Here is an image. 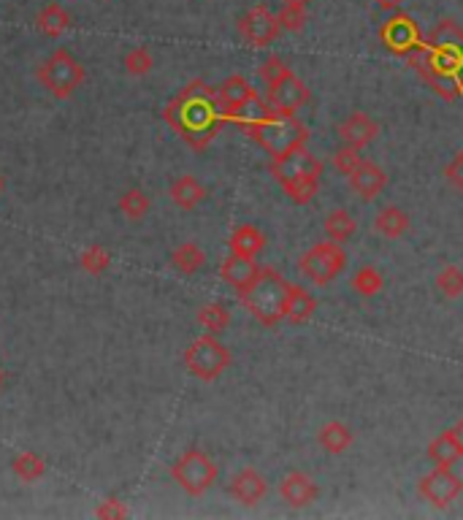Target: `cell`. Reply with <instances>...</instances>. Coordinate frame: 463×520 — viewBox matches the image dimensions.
Segmentation results:
<instances>
[{"label": "cell", "instance_id": "cell-23", "mask_svg": "<svg viewBox=\"0 0 463 520\" xmlns=\"http://www.w3.org/2000/svg\"><path fill=\"white\" fill-rule=\"evenodd\" d=\"M352 431L341 423V420H330L317 431V445L328 453V455H341L350 445H352Z\"/></svg>", "mask_w": 463, "mask_h": 520}, {"label": "cell", "instance_id": "cell-28", "mask_svg": "<svg viewBox=\"0 0 463 520\" xmlns=\"http://www.w3.org/2000/svg\"><path fill=\"white\" fill-rule=\"evenodd\" d=\"M11 472H14L22 483H35V480H41V477L46 475V464H44L41 455L25 450V453H16V455L11 458Z\"/></svg>", "mask_w": 463, "mask_h": 520}, {"label": "cell", "instance_id": "cell-43", "mask_svg": "<svg viewBox=\"0 0 463 520\" xmlns=\"http://www.w3.org/2000/svg\"><path fill=\"white\" fill-rule=\"evenodd\" d=\"M282 3H288V5H299V8H309L311 0H282Z\"/></svg>", "mask_w": 463, "mask_h": 520}, {"label": "cell", "instance_id": "cell-42", "mask_svg": "<svg viewBox=\"0 0 463 520\" xmlns=\"http://www.w3.org/2000/svg\"><path fill=\"white\" fill-rule=\"evenodd\" d=\"M453 431H456V439H458V445H461V458H463V417L453 425Z\"/></svg>", "mask_w": 463, "mask_h": 520}, {"label": "cell", "instance_id": "cell-26", "mask_svg": "<svg viewBox=\"0 0 463 520\" xmlns=\"http://www.w3.org/2000/svg\"><path fill=\"white\" fill-rule=\"evenodd\" d=\"M171 265H173L179 274L192 276V274H198V271L206 265V253H203L195 242H184V245H179V247L171 253Z\"/></svg>", "mask_w": 463, "mask_h": 520}, {"label": "cell", "instance_id": "cell-10", "mask_svg": "<svg viewBox=\"0 0 463 520\" xmlns=\"http://www.w3.org/2000/svg\"><path fill=\"white\" fill-rule=\"evenodd\" d=\"M280 115H296L301 106L309 104V90L307 85L293 74L288 71L282 79H277L274 85H269V98H266Z\"/></svg>", "mask_w": 463, "mask_h": 520}, {"label": "cell", "instance_id": "cell-24", "mask_svg": "<svg viewBox=\"0 0 463 520\" xmlns=\"http://www.w3.org/2000/svg\"><path fill=\"white\" fill-rule=\"evenodd\" d=\"M35 27L38 33H44L46 38H60L68 27H71V14L60 5V3H49L38 11L35 16Z\"/></svg>", "mask_w": 463, "mask_h": 520}, {"label": "cell", "instance_id": "cell-29", "mask_svg": "<svg viewBox=\"0 0 463 520\" xmlns=\"http://www.w3.org/2000/svg\"><path fill=\"white\" fill-rule=\"evenodd\" d=\"M198 325L206 331V334H222L228 325H231V312H228V306H222V304H206V306H201L198 309Z\"/></svg>", "mask_w": 463, "mask_h": 520}, {"label": "cell", "instance_id": "cell-5", "mask_svg": "<svg viewBox=\"0 0 463 520\" xmlns=\"http://www.w3.org/2000/svg\"><path fill=\"white\" fill-rule=\"evenodd\" d=\"M184 366L195 380L214 383L231 366V350L214 334H203L184 350Z\"/></svg>", "mask_w": 463, "mask_h": 520}, {"label": "cell", "instance_id": "cell-2", "mask_svg": "<svg viewBox=\"0 0 463 520\" xmlns=\"http://www.w3.org/2000/svg\"><path fill=\"white\" fill-rule=\"evenodd\" d=\"M288 282L280 276V271L274 268H261L258 279L241 290V301L250 309V315L255 320H261L263 325H277L280 320H285V298H288Z\"/></svg>", "mask_w": 463, "mask_h": 520}, {"label": "cell", "instance_id": "cell-16", "mask_svg": "<svg viewBox=\"0 0 463 520\" xmlns=\"http://www.w3.org/2000/svg\"><path fill=\"white\" fill-rule=\"evenodd\" d=\"M385 185H388V174H385L377 163H369V160H363V163L350 174V187H352V193H358L363 201L377 198V195L385 190Z\"/></svg>", "mask_w": 463, "mask_h": 520}, {"label": "cell", "instance_id": "cell-30", "mask_svg": "<svg viewBox=\"0 0 463 520\" xmlns=\"http://www.w3.org/2000/svg\"><path fill=\"white\" fill-rule=\"evenodd\" d=\"M282 190L288 193V198L293 204H309L317 190H320V176L317 174H304V176H293L288 182H282Z\"/></svg>", "mask_w": 463, "mask_h": 520}, {"label": "cell", "instance_id": "cell-14", "mask_svg": "<svg viewBox=\"0 0 463 520\" xmlns=\"http://www.w3.org/2000/svg\"><path fill=\"white\" fill-rule=\"evenodd\" d=\"M280 496H282L291 507L301 510V507H309L311 502H317L320 488H317V483H314L309 475H304V472H291V475H285L282 483H280Z\"/></svg>", "mask_w": 463, "mask_h": 520}, {"label": "cell", "instance_id": "cell-40", "mask_svg": "<svg viewBox=\"0 0 463 520\" xmlns=\"http://www.w3.org/2000/svg\"><path fill=\"white\" fill-rule=\"evenodd\" d=\"M445 179H448L458 193H463V149L461 152H456V157L448 163V168H445Z\"/></svg>", "mask_w": 463, "mask_h": 520}, {"label": "cell", "instance_id": "cell-44", "mask_svg": "<svg viewBox=\"0 0 463 520\" xmlns=\"http://www.w3.org/2000/svg\"><path fill=\"white\" fill-rule=\"evenodd\" d=\"M3 385H5V372L0 369V390H3Z\"/></svg>", "mask_w": 463, "mask_h": 520}, {"label": "cell", "instance_id": "cell-9", "mask_svg": "<svg viewBox=\"0 0 463 520\" xmlns=\"http://www.w3.org/2000/svg\"><path fill=\"white\" fill-rule=\"evenodd\" d=\"M280 19L274 11H269V5H252L241 19H239V33L244 35V41H250L252 46H269L271 41H277L280 35Z\"/></svg>", "mask_w": 463, "mask_h": 520}, {"label": "cell", "instance_id": "cell-8", "mask_svg": "<svg viewBox=\"0 0 463 520\" xmlns=\"http://www.w3.org/2000/svg\"><path fill=\"white\" fill-rule=\"evenodd\" d=\"M418 491L426 502H431L434 507H450L463 494V480L458 475H453V469H439L434 466V472H429L420 483Z\"/></svg>", "mask_w": 463, "mask_h": 520}, {"label": "cell", "instance_id": "cell-36", "mask_svg": "<svg viewBox=\"0 0 463 520\" xmlns=\"http://www.w3.org/2000/svg\"><path fill=\"white\" fill-rule=\"evenodd\" d=\"M277 19H280V27H282V30H288V33H301L304 25H307V8L282 3V8L277 11Z\"/></svg>", "mask_w": 463, "mask_h": 520}, {"label": "cell", "instance_id": "cell-22", "mask_svg": "<svg viewBox=\"0 0 463 520\" xmlns=\"http://www.w3.org/2000/svg\"><path fill=\"white\" fill-rule=\"evenodd\" d=\"M314 309H317V298H314L309 290H304L301 285H291V287H288L285 320H291V323H307V320H311Z\"/></svg>", "mask_w": 463, "mask_h": 520}, {"label": "cell", "instance_id": "cell-15", "mask_svg": "<svg viewBox=\"0 0 463 520\" xmlns=\"http://www.w3.org/2000/svg\"><path fill=\"white\" fill-rule=\"evenodd\" d=\"M339 138L347 144V146H355V149H363L366 144H371L377 135H379V125L366 115V112H352L339 128Z\"/></svg>", "mask_w": 463, "mask_h": 520}, {"label": "cell", "instance_id": "cell-45", "mask_svg": "<svg viewBox=\"0 0 463 520\" xmlns=\"http://www.w3.org/2000/svg\"><path fill=\"white\" fill-rule=\"evenodd\" d=\"M0 193H3V176H0Z\"/></svg>", "mask_w": 463, "mask_h": 520}, {"label": "cell", "instance_id": "cell-3", "mask_svg": "<svg viewBox=\"0 0 463 520\" xmlns=\"http://www.w3.org/2000/svg\"><path fill=\"white\" fill-rule=\"evenodd\" d=\"M244 130H247V135L258 146H263L269 152L271 160H277V157L304 146L309 135L307 128L296 120V115H280V112L274 117H269L263 123H255V125H250V128Z\"/></svg>", "mask_w": 463, "mask_h": 520}, {"label": "cell", "instance_id": "cell-35", "mask_svg": "<svg viewBox=\"0 0 463 520\" xmlns=\"http://www.w3.org/2000/svg\"><path fill=\"white\" fill-rule=\"evenodd\" d=\"M437 287H439V293L442 295H448V298H461L463 295V271L458 265H445L442 271H439V276H437Z\"/></svg>", "mask_w": 463, "mask_h": 520}, {"label": "cell", "instance_id": "cell-32", "mask_svg": "<svg viewBox=\"0 0 463 520\" xmlns=\"http://www.w3.org/2000/svg\"><path fill=\"white\" fill-rule=\"evenodd\" d=\"M352 290L358 293V295H363V298H371V295H377L379 290H382V285H385V279H382V274L374 268V265H363V268H358L355 271V276H352Z\"/></svg>", "mask_w": 463, "mask_h": 520}, {"label": "cell", "instance_id": "cell-17", "mask_svg": "<svg viewBox=\"0 0 463 520\" xmlns=\"http://www.w3.org/2000/svg\"><path fill=\"white\" fill-rule=\"evenodd\" d=\"M258 274H261V265L255 263V258H241V255H233V253L222 260V265H220V276H222L236 293L247 290V287L258 279Z\"/></svg>", "mask_w": 463, "mask_h": 520}, {"label": "cell", "instance_id": "cell-12", "mask_svg": "<svg viewBox=\"0 0 463 520\" xmlns=\"http://www.w3.org/2000/svg\"><path fill=\"white\" fill-rule=\"evenodd\" d=\"M271 174H274V179H277L280 185L288 182V179H293V176H304V174L322 176V163H320L314 155H309L304 146H299V149H293V152H288V155L271 160Z\"/></svg>", "mask_w": 463, "mask_h": 520}, {"label": "cell", "instance_id": "cell-13", "mask_svg": "<svg viewBox=\"0 0 463 520\" xmlns=\"http://www.w3.org/2000/svg\"><path fill=\"white\" fill-rule=\"evenodd\" d=\"M228 494L244 505V507H255L266 494H269V483L266 477L258 472V469H241L239 475H233L231 485H228Z\"/></svg>", "mask_w": 463, "mask_h": 520}, {"label": "cell", "instance_id": "cell-41", "mask_svg": "<svg viewBox=\"0 0 463 520\" xmlns=\"http://www.w3.org/2000/svg\"><path fill=\"white\" fill-rule=\"evenodd\" d=\"M401 3H404V0H377V5H379L382 11H399Z\"/></svg>", "mask_w": 463, "mask_h": 520}, {"label": "cell", "instance_id": "cell-25", "mask_svg": "<svg viewBox=\"0 0 463 520\" xmlns=\"http://www.w3.org/2000/svg\"><path fill=\"white\" fill-rule=\"evenodd\" d=\"M374 231L382 234L385 239H399L409 231V215L399 206H385L374 217Z\"/></svg>", "mask_w": 463, "mask_h": 520}, {"label": "cell", "instance_id": "cell-20", "mask_svg": "<svg viewBox=\"0 0 463 520\" xmlns=\"http://www.w3.org/2000/svg\"><path fill=\"white\" fill-rule=\"evenodd\" d=\"M429 461H431L434 466H439V469H453L458 461H463L461 445H458L453 428L442 431V434L429 445Z\"/></svg>", "mask_w": 463, "mask_h": 520}, {"label": "cell", "instance_id": "cell-31", "mask_svg": "<svg viewBox=\"0 0 463 520\" xmlns=\"http://www.w3.org/2000/svg\"><path fill=\"white\" fill-rule=\"evenodd\" d=\"M120 212H123L128 220H133V223L144 220V215L150 212V195H147L142 187L125 190L123 198H120Z\"/></svg>", "mask_w": 463, "mask_h": 520}, {"label": "cell", "instance_id": "cell-11", "mask_svg": "<svg viewBox=\"0 0 463 520\" xmlns=\"http://www.w3.org/2000/svg\"><path fill=\"white\" fill-rule=\"evenodd\" d=\"M379 35H382V41H385L393 52H401V55L409 52V49H418V44H420V30H418L415 19L407 16V14H393V16L382 25Z\"/></svg>", "mask_w": 463, "mask_h": 520}, {"label": "cell", "instance_id": "cell-38", "mask_svg": "<svg viewBox=\"0 0 463 520\" xmlns=\"http://www.w3.org/2000/svg\"><path fill=\"white\" fill-rule=\"evenodd\" d=\"M95 518L123 520V518H128V507H125L120 499L109 496V499H103V502L98 505V510H95Z\"/></svg>", "mask_w": 463, "mask_h": 520}, {"label": "cell", "instance_id": "cell-37", "mask_svg": "<svg viewBox=\"0 0 463 520\" xmlns=\"http://www.w3.org/2000/svg\"><path fill=\"white\" fill-rule=\"evenodd\" d=\"M363 163V155H360V149H355V146H341V149H336L333 152V165H336V171H341L344 176H350L358 165Z\"/></svg>", "mask_w": 463, "mask_h": 520}, {"label": "cell", "instance_id": "cell-4", "mask_svg": "<svg viewBox=\"0 0 463 520\" xmlns=\"http://www.w3.org/2000/svg\"><path fill=\"white\" fill-rule=\"evenodd\" d=\"M38 82L54 95V98H71L87 79L84 65L68 52V49H54L38 68Z\"/></svg>", "mask_w": 463, "mask_h": 520}, {"label": "cell", "instance_id": "cell-21", "mask_svg": "<svg viewBox=\"0 0 463 520\" xmlns=\"http://www.w3.org/2000/svg\"><path fill=\"white\" fill-rule=\"evenodd\" d=\"M228 247L233 255H241V258H258L266 247V236L255 228V225H239L233 228L231 239H228Z\"/></svg>", "mask_w": 463, "mask_h": 520}, {"label": "cell", "instance_id": "cell-6", "mask_svg": "<svg viewBox=\"0 0 463 520\" xmlns=\"http://www.w3.org/2000/svg\"><path fill=\"white\" fill-rule=\"evenodd\" d=\"M217 475H220L217 464L203 450H195V447L182 453L171 466V477L190 496H203L217 483Z\"/></svg>", "mask_w": 463, "mask_h": 520}, {"label": "cell", "instance_id": "cell-27", "mask_svg": "<svg viewBox=\"0 0 463 520\" xmlns=\"http://www.w3.org/2000/svg\"><path fill=\"white\" fill-rule=\"evenodd\" d=\"M322 228H325V236H328L330 242H339V245H341V242H347V239L355 236L358 223H355V217H352L347 209H333V212L325 217Z\"/></svg>", "mask_w": 463, "mask_h": 520}, {"label": "cell", "instance_id": "cell-7", "mask_svg": "<svg viewBox=\"0 0 463 520\" xmlns=\"http://www.w3.org/2000/svg\"><path fill=\"white\" fill-rule=\"evenodd\" d=\"M301 274L307 276L311 285L325 287L328 282H333L344 268H347V255L341 250L339 242H320L314 247H309L307 253L299 260Z\"/></svg>", "mask_w": 463, "mask_h": 520}, {"label": "cell", "instance_id": "cell-33", "mask_svg": "<svg viewBox=\"0 0 463 520\" xmlns=\"http://www.w3.org/2000/svg\"><path fill=\"white\" fill-rule=\"evenodd\" d=\"M79 265H82V271H87V274H93V276H101V274L112 265V255H109L106 247L90 245V247L79 255Z\"/></svg>", "mask_w": 463, "mask_h": 520}, {"label": "cell", "instance_id": "cell-34", "mask_svg": "<svg viewBox=\"0 0 463 520\" xmlns=\"http://www.w3.org/2000/svg\"><path fill=\"white\" fill-rule=\"evenodd\" d=\"M123 65L131 76H144L154 68L153 52L147 46H133L125 57H123Z\"/></svg>", "mask_w": 463, "mask_h": 520}, {"label": "cell", "instance_id": "cell-1", "mask_svg": "<svg viewBox=\"0 0 463 520\" xmlns=\"http://www.w3.org/2000/svg\"><path fill=\"white\" fill-rule=\"evenodd\" d=\"M165 123L176 130L192 149L209 146V141L220 133L225 123L217 90H212L206 82L187 85L168 106H165Z\"/></svg>", "mask_w": 463, "mask_h": 520}, {"label": "cell", "instance_id": "cell-19", "mask_svg": "<svg viewBox=\"0 0 463 520\" xmlns=\"http://www.w3.org/2000/svg\"><path fill=\"white\" fill-rule=\"evenodd\" d=\"M168 195H171V201H173L179 209L190 212V209H195L198 204H203V198H206V187H203L195 176L182 174V176H176V179L171 182Z\"/></svg>", "mask_w": 463, "mask_h": 520}, {"label": "cell", "instance_id": "cell-18", "mask_svg": "<svg viewBox=\"0 0 463 520\" xmlns=\"http://www.w3.org/2000/svg\"><path fill=\"white\" fill-rule=\"evenodd\" d=\"M252 95H258V90L244 79V76H228L220 87H217V101L222 109V117H228L233 109H239L241 104H247Z\"/></svg>", "mask_w": 463, "mask_h": 520}, {"label": "cell", "instance_id": "cell-39", "mask_svg": "<svg viewBox=\"0 0 463 520\" xmlns=\"http://www.w3.org/2000/svg\"><path fill=\"white\" fill-rule=\"evenodd\" d=\"M288 71H291V68H288L280 57H269V60L261 65V79H263V85L269 87V85H274L277 79H282Z\"/></svg>", "mask_w": 463, "mask_h": 520}]
</instances>
